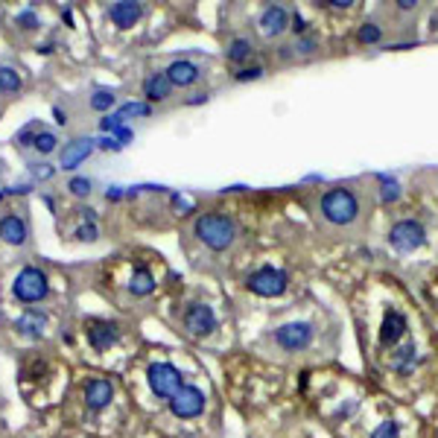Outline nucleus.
I'll list each match as a JSON object with an SVG mask.
<instances>
[{
	"instance_id": "1",
	"label": "nucleus",
	"mask_w": 438,
	"mask_h": 438,
	"mask_svg": "<svg viewBox=\"0 0 438 438\" xmlns=\"http://www.w3.org/2000/svg\"><path fill=\"white\" fill-rule=\"evenodd\" d=\"M315 225L333 240H348L356 237L368 223V205L365 196L353 184H336L315 199Z\"/></svg>"
},
{
	"instance_id": "2",
	"label": "nucleus",
	"mask_w": 438,
	"mask_h": 438,
	"mask_svg": "<svg viewBox=\"0 0 438 438\" xmlns=\"http://www.w3.org/2000/svg\"><path fill=\"white\" fill-rule=\"evenodd\" d=\"M193 237H196V240L202 243V246H208L211 251L223 254V251L234 249L237 237H240V228H237L234 216H228V213H223V211H205V213L196 216Z\"/></svg>"
},
{
	"instance_id": "3",
	"label": "nucleus",
	"mask_w": 438,
	"mask_h": 438,
	"mask_svg": "<svg viewBox=\"0 0 438 438\" xmlns=\"http://www.w3.org/2000/svg\"><path fill=\"white\" fill-rule=\"evenodd\" d=\"M427 243V228L424 223H418V219H401V223H394L389 228V246L394 251H415V249H421Z\"/></svg>"
},
{
	"instance_id": "4",
	"label": "nucleus",
	"mask_w": 438,
	"mask_h": 438,
	"mask_svg": "<svg viewBox=\"0 0 438 438\" xmlns=\"http://www.w3.org/2000/svg\"><path fill=\"white\" fill-rule=\"evenodd\" d=\"M47 275L42 269H35V266H27L18 272L15 277V284H12V292L18 301H24V304H35V301H42V298L47 295Z\"/></svg>"
},
{
	"instance_id": "5",
	"label": "nucleus",
	"mask_w": 438,
	"mask_h": 438,
	"mask_svg": "<svg viewBox=\"0 0 438 438\" xmlns=\"http://www.w3.org/2000/svg\"><path fill=\"white\" fill-rule=\"evenodd\" d=\"M246 287H249L254 295H261V298H277V295H284V292H287V287H289V275H287L284 269L263 266V269H257L254 275H249Z\"/></svg>"
},
{
	"instance_id": "6",
	"label": "nucleus",
	"mask_w": 438,
	"mask_h": 438,
	"mask_svg": "<svg viewBox=\"0 0 438 438\" xmlns=\"http://www.w3.org/2000/svg\"><path fill=\"white\" fill-rule=\"evenodd\" d=\"M146 380H149V389L158 397H164V401H170V397L184 386L182 371H178L175 365H170V363H152L149 371H146Z\"/></svg>"
},
{
	"instance_id": "7",
	"label": "nucleus",
	"mask_w": 438,
	"mask_h": 438,
	"mask_svg": "<svg viewBox=\"0 0 438 438\" xmlns=\"http://www.w3.org/2000/svg\"><path fill=\"white\" fill-rule=\"evenodd\" d=\"M313 336H315V330H313L310 322H289V325H281V327L275 330V345L281 348V351L298 353V351L310 348Z\"/></svg>"
},
{
	"instance_id": "8",
	"label": "nucleus",
	"mask_w": 438,
	"mask_h": 438,
	"mask_svg": "<svg viewBox=\"0 0 438 438\" xmlns=\"http://www.w3.org/2000/svg\"><path fill=\"white\" fill-rule=\"evenodd\" d=\"M184 330L190 333V336H211L213 330H216V313H213V307H208V304H202V301H193L187 310H184Z\"/></svg>"
},
{
	"instance_id": "9",
	"label": "nucleus",
	"mask_w": 438,
	"mask_h": 438,
	"mask_svg": "<svg viewBox=\"0 0 438 438\" xmlns=\"http://www.w3.org/2000/svg\"><path fill=\"white\" fill-rule=\"evenodd\" d=\"M170 409L175 418H199L205 412V394L196 386H182L170 397Z\"/></svg>"
},
{
	"instance_id": "10",
	"label": "nucleus",
	"mask_w": 438,
	"mask_h": 438,
	"mask_svg": "<svg viewBox=\"0 0 438 438\" xmlns=\"http://www.w3.org/2000/svg\"><path fill=\"white\" fill-rule=\"evenodd\" d=\"M289 21H292V15L287 6L281 4H272L261 12V18H257V27H261V35L263 38H281L287 30H289Z\"/></svg>"
},
{
	"instance_id": "11",
	"label": "nucleus",
	"mask_w": 438,
	"mask_h": 438,
	"mask_svg": "<svg viewBox=\"0 0 438 438\" xmlns=\"http://www.w3.org/2000/svg\"><path fill=\"white\" fill-rule=\"evenodd\" d=\"M406 330H409L406 315H403L401 310L389 307L386 315H383V325H380V345H383V348H394V345L406 336Z\"/></svg>"
},
{
	"instance_id": "12",
	"label": "nucleus",
	"mask_w": 438,
	"mask_h": 438,
	"mask_svg": "<svg viewBox=\"0 0 438 438\" xmlns=\"http://www.w3.org/2000/svg\"><path fill=\"white\" fill-rule=\"evenodd\" d=\"M170 85L173 88H190L193 82H199V76H202V70H199V65H193L190 58H175V62L164 70Z\"/></svg>"
},
{
	"instance_id": "13",
	"label": "nucleus",
	"mask_w": 438,
	"mask_h": 438,
	"mask_svg": "<svg viewBox=\"0 0 438 438\" xmlns=\"http://www.w3.org/2000/svg\"><path fill=\"white\" fill-rule=\"evenodd\" d=\"M94 149H96V141H94V137H76V141L65 144V149H62V167H65V170H76Z\"/></svg>"
},
{
	"instance_id": "14",
	"label": "nucleus",
	"mask_w": 438,
	"mask_h": 438,
	"mask_svg": "<svg viewBox=\"0 0 438 438\" xmlns=\"http://www.w3.org/2000/svg\"><path fill=\"white\" fill-rule=\"evenodd\" d=\"M141 4H134V0H120V4H111L108 6V18H111V24L114 27H120V30H129L134 27L137 21H141Z\"/></svg>"
},
{
	"instance_id": "15",
	"label": "nucleus",
	"mask_w": 438,
	"mask_h": 438,
	"mask_svg": "<svg viewBox=\"0 0 438 438\" xmlns=\"http://www.w3.org/2000/svg\"><path fill=\"white\" fill-rule=\"evenodd\" d=\"M85 333H88V342L94 351H108L117 342V325H111V322H91Z\"/></svg>"
},
{
	"instance_id": "16",
	"label": "nucleus",
	"mask_w": 438,
	"mask_h": 438,
	"mask_svg": "<svg viewBox=\"0 0 438 438\" xmlns=\"http://www.w3.org/2000/svg\"><path fill=\"white\" fill-rule=\"evenodd\" d=\"M0 240L9 243V246H24L27 243V223L15 213L4 216L0 219Z\"/></svg>"
},
{
	"instance_id": "17",
	"label": "nucleus",
	"mask_w": 438,
	"mask_h": 438,
	"mask_svg": "<svg viewBox=\"0 0 438 438\" xmlns=\"http://www.w3.org/2000/svg\"><path fill=\"white\" fill-rule=\"evenodd\" d=\"M111 397H114V386L108 380H103V377H96V380H91L85 386V403L88 409H103L111 403Z\"/></svg>"
},
{
	"instance_id": "18",
	"label": "nucleus",
	"mask_w": 438,
	"mask_h": 438,
	"mask_svg": "<svg viewBox=\"0 0 438 438\" xmlns=\"http://www.w3.org/2000/svg\"><path fill=\"white\" fill-rule=\"evenodd\" d=\"M173 94V85H170V79L164 70H158V73H149L144 79V96L149 99V103H164V99H170Z\"/></svg>"
},
{
	"instance_id": "19",
	"label": "nucleus",
	"mask_w": 438,
	"mask_h": 438,
	"mask_svg": "<svg viewBox=\"0 0 438 438\" xmlns=\"http://www.w3.org/2000/svg\"><path fill=\"white\" fill-rule=\"evenodd\" d=\"M15 327L21 330L24 336H30V339H42L44 327H47V318H44V313H38V310H27L21 318H18Z\"/></svg>"
},
{
	"instance_id": "20",
	"label": "nucleus",
	"mask_w": 438,
	"mask_h": 438,
	"mask_svg": "<svg viewBox=\"0 0 438 438\" xmlns=\"http://www.w3.org/2000/svg\"><path fill=\"white\" fill-rule=\"evenodd\" d=\"M129 292H132L134 298H146V295L155 292V277H152V272H149L146 266H137V269L132 272Z\"/></svg>"
},
{
	"instance_id": "21",
	"label": "nucleus",
	"mask_w": 438,
	"mask_h": 438,
	"mask_svg": "<svg viewBox=\"0 0 438 438\" xmlns=\"http://www.w3.org/2000/svg\"><path fill=\"white\" fill-rule=\"evenodd\" d=\"M415 363H418V348H415V342H406V345H401V348L392 351V368H394V371L409 374V371L415 368Z\"/></svg>"
},
{
	"instance_id": "22",
	"label": "nucleus",
	"mask_w": 438,
	"mask_h": 438,
	"mask_svg": "<svg viewBox=\"0 0 438 438\" xmlns=\"http://www.w3.org/2000/svg\"><path fill=\"white\" fill-rule=\"evenodd\" d=\"M251 53H254V47H251L249 38H231V42H228V50H225V56H228L231 65H243L246 58H251Z\"/></svg>"
},
{
	"instance_id": "23",
	"label": "nucleus",
	"mask_w": 438,
	"mask_h": 438,
	"mask_svg": "<svg viewBox=\"0 0 438 438\" xmlns=\"http://www.w3.org/2000/svg\"><path fill=\"white\" fill-rule=\"evenodd\" d=\"M21 88H24L21 73H18L15 68H9V65H0V91H4V94H18Z\"/></svg>"
},
{
	"instance_id": "24",
	"label": "nucleus",
	"mask_w": 438,
	"mask_h": 438,
	"mask_svg": "<svg viewBox=\"0 0 438 438\" xmlns=\"http://www.w3.org/2000/svg\"><path fill=\"white\" fill-rule=\"evenodd\" d=\"M383 38V27L377 21H365L360 30H356V42L360 44H377Z\"/></svg>"
},
{
	"instance_id": "25",
	"label": "nucleus",
	"mask_w": 438,
	"mask_h": 438,
	"mask_svg": "<svg viewBox=\"0 0 438 438\" xmlns=\"http://www.w3.org/2000/svg\"><path fill=\"white\" fill-rule=\"evenodd\" d=\"M292 47V58H304V56H313L318 50V38L315 35H301V38H295V44Z\"/></svg>"
},
{
	"instance_id": "26",
	"label": "nucleus",
	"mask_w": 438,
	"mask_h": 438,
	"mask_svg": "<svg viewBox=\"0 0 438 438\" xmlns=\"http://www.w3.org/2000/svg\"><path fill=\"white\" fill-rule=\"evenodd\" d=\"M56 144H58V137H56L53 132H44V129H42V132L35 134V144H32V146L42 152V155H50V152H56Z\"/></svg>"
},
{
	"instance_id": "27",
	"label": "nucleus",
	"mask_w": 438,
	"mask_h": 438,
	"mask_svg": "<svg viewBox=\"0 0 438 438\" xmlns=\"http://www.w3.org/2000/svg\"><path fill=\"white\" fill-rule=\"evenodd\" d=\"M114 103H117V96L111 91H96L91 96V108H96V111H108Z\"/></svg>"
},
{
	"instance_id": "28",
	"label": "nucleus",
	"mask_w": 438,
	"mask_h": 438,
	"mask_svg": "<svg viewBox=\"0 0 438 438\" xmlns=\"http://www.w3.org/2000/svg\"><path fill=\"white\" fill-rule=\"evenodd\" d=\"M137 114H149V106L146 103H126L120 111H117V120L126 123V117H137Z\"/></svg>"
},
{
	"instance_id": "29",
	"label": "nucleus",
	"mask_w": 438,
	"mask_h": 438,
	"mask_svg": "<svg viewBox=\"0 0 438 438\" xmlns=\"http://www.w3.org/2000/svg\"><path fill=\"white\" fill-rule=\"evenodd\" d=\"M371 438H401V424L397 421H383L371 432Z\"/></svg>"
},
{
	"instance_id": "30",
	"label": "nucleus",
	"mask_w": 438,
	"mask_h": 438,
	"mask_svg": "<svg viewBox=\"0 0 438 438\" xmlns=\"http://www.w3.org/2000/svg\"><path fill=\"white\" fill-rule=\"evenodd\" d=\"M35 134H38V126H35V123H30L27 129H21V132L15 134V146H21V149L32 146V144H35Z\"/></svg>"
},
{
	"instance_id": "31",
	"label": "nucleus",
	"mask_w": 438,
	"mask_h": 438,
	"mask_svg": "<svg viewBox=\"0 0 438 438\" xmlns=\"http://www.w3.org/2000/svg\"><path fill=\"white\" fill-rule=\"evenodd\" d=\"M15 24L21 27V30H35V27H38V15H35L32 9H24V12L15 15Z\"/></svg>"
},
{
	"instance_id": "32",
	"label": "nucleus",
	"mask_w": 438,
	"mask_h": 438,
	"mask_svg": "<svg viewBox=\"0 0 438 438\" xmlns=\"http://www.w3.org/2000/svg\"><path fill=\"white\" fill-rule=\"evenodd\" d=\"M68 190H70L73 196H88V193H91V182H88V178H82V175H76V178H70Z\"/></svg>"
},
{
	"instance_id": "33",
	"label": "nucleus",
	"mask_w": 438,
	"mask_h": 438,
	"mask_svg": "<svg viewBox=\"0 0 438 438\" xmlns=\"http://www.w3.org/2000/svg\"><path fill=\"white\" fill-rule=\"evenodd\" d=\"M96 237H99V231H96L94 223H85V225H79V228H76V240H82V243H94Z\"/></svg>"
},
{
	"instance_id": "34",
	"label": "nucleus",
	"mask_w": 438,
	"mask_h": 438,
	"mask_svg": "<svg viewBox=\"0 0 438 438\" xmlns=\"http://www.w3.org/2000/svg\"><path fill=\"white\" fill-rule=\"evenodd\" d=\"M263 76V68L261 65H254V68H240L234 73V79L237 82H249V79H261Z\"/></svg>"
},
{
	"instance_id": "35",
	"label": "nucleus",
	"mask_w": 438,
	"mask_h": 438,
	"mask_svg": "<svg viewBox=\"0 0 438 438\" xmlns=\"http://www.w3.org/2000/svg\"><path fill=\"white\" fill-rule=\"evenodd\" d=\"M289 32H295L298 38H301V35H307V21H304V18L301 15H292V21H289Z\"/></svg>"
},
{
	"instance_id": "36",
	"label": "nucleus",
	"mask_w": 438,
	"mask_h": 438,
	"mask_svg": "<svg viewBox=\"0 0 438 438\" xmlns=\"http://www.w3.org/2000/svg\"><path fill=\"white\" fill-rule=\"evenodd\" d=\"M394 12L397 15H412V12H418V4H415V0H397Z\"/></svg>"
},
{
	"instance_id": "37",
	"label": "nucleus",
	"mask_w": 438,
	"mask_h": 438,
	"mask_svg": "<svg viewBox=\"0 0 438 438\" xmlns=\"http://www.w3.org/2000/svg\"><path fill=\"white\" fill-rule=\"evenodd\" d=\"M35 178H42V182H44V178H50L53 175V167H47V164H35Z\"/></svg>"
},
{
	"instance_id": "38",
	"label": "nucleus",
	"mask_w": 438,
	"mask_h": 438,
	"mask_svg": "<svg viewBox=\"0 0 438 438\" xmlns=\"http://www.w3.org/2000/svg\"><path fill=\"white\" fill-rule=\"evenodd\" d=\"M96 146H99V149H120L123 144H120V141H114V137H103V141H99Z\"/></svg>"
},
{
	"instance_id": "39",
	"label": "nucleus",
	"mask_w": 438,
	"mask_h": 438,
	"mask_svg": "<svg viewBox=\"0 0 438 438\" xmlns=\"http://www.w3.org/2000/svg\"><path fill=\"white\" fill-rule=\"evenodd\" d=\"M397 196H401V190H397V184H392V187H383V202H394Z\"/></svg>"
},
{
	"instance_id": "40",
	"label": "nucleus",
	"mask_w": 438,
	"mask_h": 438,
	"mask_svg": "<svg viewBox=\"0 0 438 438\" xmlns=\"http://www.w3.org/2000/svg\"><path fill=\"white\" fill-rule=\"evenodd\" d=\"M325 6H333V9H351V6H353V0H327Z\"/></svg>"
},
{
	"instance_id": "41",
	"label": "nucleus",
	"mask_w": 438,
	"mask_h": 438,
	"mask_svg": "<svg viewBox=\"0 0 438 438\" xmlns=\"http://www.w3.org/2000/svg\"><path fill=\"white\" fill-rule=\"evenodd\" d=\"M53 117H56V123H58V126H65V123H68V114H65L62 108H58V106L53 108Z\"/></svg>"
},
{
	"instance_id": "42",
	"label": "nucleus",
	"mask_w": 438,
	"mask_h": 438,
	"mask_svg": "<svg viewBox=\"0 0 438 438\" xmlns=\"http://www.w3.org/2000/svg\"><path fill=\"white\" fill-rule=\"evenodd\" d=\"M123 193H120V187H111L108 193H106V199H108V202H117V199H120Z\"/></svg>"
},
{
	"instance_id": "43",
	"label": "nucleus",
	"mask_w": 438,
	"mask_h": 438,
	"mask_svg": "<svg viewBox=\"0 0 438 438\" xmlns=\"http://www.w3.org/2000/svg\"><path fill=\"white\" fill-rule=\"evenodd\" d=\"M205 99H208V94H193L187 103H190V106H199V103H205Z\"/></svg>"
},
{
	"instance_id": "44",
	"label": "nucleus",
	"mask_w": 438,
	"mask_h": 438,
	"mask_svg": "<svg viewBox=\"0 0 438 438\" xmlns=\"http://www.w3.org/2000/svg\"><path fill=\"white\" fill-rule=\"evenodd\" d=\"M38 53H53V44H38Z\"/></svg>"
},
{
	"instance_id": "45",
	"label": "nucleus",
	"mask_w": 438,
	"mask_h": 438,
	"mask_svg": "<svg viewBox=\"0 0 438 438\" xmlns=\"http://www.w3.org/2000/svg\"><path fill=\"white\" fill-rule=\"evenodd\" d=\"M432 196L438 199V173H435V178H432Z\"/></svg>"
}]
</instances>
